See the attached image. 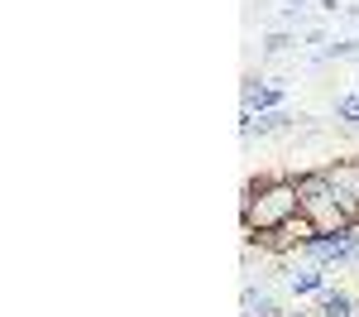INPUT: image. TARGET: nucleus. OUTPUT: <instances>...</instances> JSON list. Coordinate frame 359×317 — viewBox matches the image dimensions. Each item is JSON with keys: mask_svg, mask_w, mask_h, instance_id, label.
<instances>
[{"mask_svg": "<svg viewBox=\"0 0 359 317\" xmlns=\"http://www.w3.org/2000/svg\"><path fill=\"white\" fill-rule=\"evenodd\" d=\"M297 212H302V198H297V178L292 173H259V178L245 183V198H240L245 235L273 231L287 216H297Z\"/></svg>", "mask_w": 359, "mask_h": 317, "instance_id": "obj_1", "label": "nucleus"}, {"mask_svg": "<svg viewBox=\"0 0 359 317\" xmlns=\"http://www.w3.org/2000/svg\"><path fill=\"white\" fill-rule=\"evenodd\" d=\"M297 178V198H302V212L316 221L321 231H350L355 226V216L340 207V198H335V188L326 183V173H292Z\"/></svg>", "mask_w": 359, "mask_h": 317, "instance_id": "obj_2", "label": "nucleus"}, {"mask_svg": "<svg viewBox=\"0 0 359 317\" xmlns=\"http://www.w3.org/2000/svg\"><path fill=\"white\" fill-rule=\"evenodd\" d=\"M326 274H331V269H321V264H311V259H302V255H287V264H283V288H287L292 298H316L321 288L331 284Z\"/></svg>", "mask_w": 359, "mask_h": 317, "instance_id": "obj_3", "label": "nucleus"}, {"mask_svg": "<svg viewBox=\"0 0 359 317\" xmlns=\"http://www.w3.org/2000/svg\"><path fill=\"white\" fill-rule=\"evenodd\" d=\"M240 91H245V111L249 115L287 106V77H245Z\"/></svg>", "mask_w": 359, "mask_h": 317, "instance_id": "obj_4", "label": "nucleus"}, {"mask_svg": "<svg viewBox=\"0 0 359 317\" xmlns=\"http://www.w3.org/2000/svg\"><path fill=\"white\" fill-rule=\"evenodd\" d=\"M326 183L335 188V198H340V207L355 216L359 226V159H340V164H326Z\"/></svg>", "mask_w": 359, "mask_h": 317, "instance_id": "obj_5", "label": "nucleus"}, {"mask_svg": "<svg viewBox=\"0 0 359 317\" xmlns=\"http://www.w3.org/2000/svg\"><path fill=\"white\" fill-rule=\"evenodd\" d=\"M287 130H297V115L287 111V106L259 111V115L240 111V135H245V140H254V135H287Z\"/></svg>", "mask_w": 359, "mask_h": 317, "instance_id": "obj_6", "label": "nucleus"}, {"mask_svg": "<svg viewBox=\"0 0 359 317\" xmlns=\"http://www.w3.org/2000/svg\"><path fill=\"white\" fill-rule=\"evenodd\" d=\"M316 317H359V298L345 293V288H321L316 293Z\"/></svg>", "mask_w": 359, "mask_h": 317, "instance_id": "obj_7", "label": "nucleus"}, {"mask_svg": "<svg viewBox=\"0 0 359 317\" xmlns=\"http://www.w3.org/2000/svg\"><path fill=\"white\" fill-rule=\"evenodd\" d=\"M331 58H359V39H335V44H326L311 63H331Z\"/></svg>", "mask_w": 359, "mask_h": 317, "instance_id": "obj_8", "label": "nucleus"}, {"mask_svg": "<svg viewBox=\"0 0 359 317\" xmlns=\"http://www.w3.org/2000/svg\"><path fill=\"white\" fill-rule=\"evenodd\" d=\"M335 120H345L350 130H359V91H350V96H335Z\"/></svg>", "mask_w": 359, "mask_h": 317, "instance_id": "obj_9", "label": "nucleus"}, {"mask_svg": "<svg viewBox=\"0 0 359 317\" xmlns=\"http://www.w3.org/2000/svg\"><path fill=\"white\" fill-rule=\"evenodd\" d=\"M287 48H297V34H287V29H273V34H264V53H269V58L287 53Z\"/></svg>", "mask_w": 359, "mask_h": 317, "instance_id": "obj_10", "label": "nucleus"}, {"mask_svg": "<svg viewBox=\"0 0 359 317\" xmlns=\"http://www.w3.org/2000/svg\"><path fill=\"white\" fill-rule=\"evenodd\" d=\"M316 5H321V10H340V0H316Z\"/></svg>", "mask_w": 359, "mask_h": 317, "instance_id": "obj_11", "label": "nucleus"}, {"mask_svg": "<svg viewBox=\"0 0 359 317\" xmlns=\"http://www.w3.org/2000/svg\"><path fill=\"white\" fill-rule=\"evenodd\" d=\"M355 269H359V264H355Z\"/></svg>", "mask_w": 359, "mask_h": 317, "instance_id": "obj_12", "label": "nucleus"}]
</instances>
